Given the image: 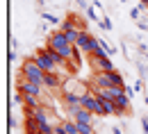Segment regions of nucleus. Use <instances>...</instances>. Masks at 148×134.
Instances as JSON below:
<instances>
[{"instance_id":"obj_1","label":"nucleus","mask_w":148,"mask_h":134,"mask_svg":"<svg viewBox=\"0 0 148 134\" xmlns=\"http://www.w3.org/2000/svg\"><path fill=\"white\" fill-rule=\"evenodd\" d=\"M93 86H100V89H125V82H123V75L114 68V71H96L93 75Z\"/></svg>"},{"instance_id":"obj_2","label":"nucleus","mask_w":148,"mask_h":134,"mask_svg":"<svg viewBox=\"0 0 148 134\" xmlns=\"http://www.w3.org/2000/svg\"><path fill=\"white\" fill-rule=\"evenodd\" d=\"M48 48H53L57 55H62L66 61L73 57V52H75V46L66 39L64 30H62V32H53V34L48 37Z\"/></svg>"},{"instance_id":"obj_3","label":"nucleus","mask_w":148,"mask_h":134,"mask_svg":"<svg viewBox=\"0 0 148 134\" xmlns=\"http://www.w3.org/2000/svg\"><path fill=\"white\" fill-rule=\"evenodd\" d=\"M21 75L27 77V80H32V82L43 84V80H46V71L39 66L34 59H25V61H23V66H21Z\"/></svg>"},{"instance_id":"obj_4","label":"nucleus","mask_w":148,"mask_h":134,"mask_svg":"<svg viewBox=\"0 0 148 134\" xmlns=\"http://www.w3.org/2000/svg\"><path fill=\"white\" fill-rule=\"evenodd\" d=\"M82 107H87L91 114L96 116H105V107H103V100L96 96L93 91H87V93H82Z\"/></svg>"},{"instance_id":"obj_5","label":"nucleus","mask_w":148,"mask_h":134,"mask_svg":"<svg viewBox=\"0 0 148 134\" xmlns=\"http://www.w3.org/2000/svg\"><path fill=\"white\" fill-rule=\"evenodd\" d=\"M84 55H93L96 50H100V43H98V39L91 37L87 30H82V34H80V39H77V43H75Z\"/></svg>"},{"instance_id":"obj_6","label":"nucleus","mask_w":148,"mask_h":134,"mask_svg":"<svg viewBox=\"0 0 148 134\" xmlns=\"http://www.w3.org/2000/svg\"><path fill=\"white\" fill-rule=\"evenodd\" d=\"M32 59L37 61L46 73H57V68H59V66H57V61L53 59V55L48 52V48H46V50H37V55H34Z\"/></svg>"},{"instance_id":"obj_7","label":"nucleus","mask_w":148,"mask_h":134,"mask_svg":"<svg viewBox=\"0 0 148 134\" xmlns=\"http://www.w3.org/2000/svg\"><path fill=\"white\" fill-rule=\"evenodd\" d=\"M18 91L23 93H32V96H41L43 93V84H39V82H32V80H27V77H18Z\"/></svg>"},{"instance_id":"obj_8","label":"nucleus","mask_w":148,"mask_h":134,"mask_svg":"<svg viewBox=\"0 0 148 134\" xmlns=\"http://www.w3.org/2000/svg\"><path fill=\"white\" fill-rule=\"evenodd\" d=\"M93 116H96V114H91L87 107H77L73 114H71V118H73V120H80V123H91Z\"/></svg>"},{"instance_id":"obj_9","label":"nucleus","mask_w":148,"mask_h":134,"mask_svg":"<svg viewBox=\"0 0 148 134\" xmlns=\"http://www.w3.org/2000/svg\"><path fill=\"white\" fill-rule=\"evenodd\" d=\"M43 86H48V89H57V86H59V77H57V73H46Z\"/></svg>"},{"instance_id":"obj_10","label":"nucleus","mask_w":148,"mask_h":134,"mask_svg":"<svg viewBox=\"0 0 148 134\" xmlns=\"http://www.w3.org/2000/svg\"><path fill=\"white\" fill-rule=\"evenodd\" d=\"M41 96H32V93H25V107L27 109H34V107H41V100H39Z\"/></svg>"},{"instance_id":"obj_11","label":"nucleus","mask_w":148,"mask_h":134,"mask_svg":"<svg viewBox=\"0 0 148 134\" xmlns=\"http://www.w3.org/2000/svg\"><path fill=\"white\" fill-rule=\"evenodd\" d=\"M75 123H77V132L80 134H96L91 123H80V120H75Z\"/></svg>"},{"instance_id":"obj_12","label":"nucleus","mask_w":148,"mask_h":134,"mask_svg":"<svg viewBox=\"0 0 148 134\" xmlns=\"http://www.w3.org/2000/svg\"><path fill=\"white\" fill-rule=\"evenodd\" d=\"M87 18L89 20H93V23H98V14H96V7H89V9H87Z\"/></svg>"},{"instance_id":"obj_13","label":"nucleus","mask_w":148,"mask_h":134,"mask_svg":"<svg viewBox=\"0 0 148 134\" xmlns=\"http://www.w3.org/2000/svg\"><path fill=\"white\" fill-rule=\"evenodd\" d=\"M98 25H100L103 30H107V32L112 30V20H110V18H103V20H98Z\"/></svg>"},{"instance_id":"obj_14","label":"nucleus","mask_w":148,"mask_h":134,"mask_svg":"<svg viewBox=\"0 0 148 134\" xmlns=\"http://www.w3.org/2000/svg\"><path fill=\"white\" fill-rule=\"evenodd\" d=\"M137 68H139V75H141V80L148 75V66H144V64H137Z\"/></svg>"},{"instance_id":"obj_15","label":"nucleus","mask_w":148,"mask_h":134,"mask_svg":"<svg viewBox=\"0 0 148 134\" xmlns=\"http://www.w3.org/2000/svg\"><path fill=\"white\" fill-rule=\"evenodd\" d=\"M134 89H137V93H141L144 91V80H137L134 82Z\"/></svg>"},{"instance_id":"obj_16","label":"nucleus","mask_w":148,"mask_h":134,"mask_svg":"<svg viewBox=\"0 0 148 134\" xmlns=\"http://www.w3.org/2000/svg\"><path fill=\"white\" fill-rule=\"evenodd\" d=\"M137 25H139V27H141L144 32H148V23H146V20H141V18H139V20H137Z\"/></svg>"},{"instance_id":"obj_17","label":"nucleus","mask_w":148,"mask_h":134,"mask_svg":"<svg viewBox=\"0 0 148 134\" xmlns=\"http://www.w3.org/2000/svg\"><path fill=\"white\" fill-rule=\"evenodd\" d=\"M141 127H144V132L148 134V116H144V118H141Z\"/></svg>"},{"instance_id":"obj_18","label":"nucleus","mask_w":148,"mask_h":134,"mask_svg":"<svg viewBox=\"0 0 148 134\" xmlns=\"http://www.w3.org/2000/svg\"><path fill=\"white\" fill-rule=\"evenodd\" d=\"M41 16H43L46 20H50V23H57V18L53 16V14H41Z\"/></svg>"},{"instance_id":"obj_19","label":"nucleus","mask_w":148,"mask_h":134,"mask_svg":"<svg viewBox=\"0 0 148 134\" xmlns=\"http://www.w3.org/2000/svg\"><path fill=\"white\" fill-rule=\"evenodd\" d=\"M93 7H96V9H100V12H103V2H100V0H93Z\"/></svg>"},{"instance_id":"obj_20","label":"nucleus","mask_w":148,"mask_h":134,"mask_svg":"<svg viewBox=\"0 0 148 134\" xmlns=\"http://www.w3.org/2000/svg\"><path fill=\"white\" fill-rule=\"evenodd\" d=\"M112 134H123V130H121V127H116V125H114V127H112Z\"/></svg>"},{"instance_id":"obj_21","label":"nucleus","mask_w":148,"mask_h":134,"mask_svg":"<svg viewBox=\"0 0 148 134\" xmlns=\"http://www.w3.org/2000/svg\"><path fill=\"white\" fill-rule=\"evenodd\" d=\"M75 2H77V5H80V7H84V9H89V7H87V2H84V0H75Z\"/></svg>"},{"instance_id":"obj_22","label":"nucleus","mask_w":148,"mask_h":134,"mask_svg":"<svg viewBox=\"0 0 148 134\" xmlns=\"http://www.w3.org/2000/svg\"><path fill=\"white\" fill-rule=\"evenodd\" d=\"M139 2H144V5H146V7H148V0H139Z\"/></svg>"},{"instance_id":"obj_23","label":"nucleus","mask_w":148,"mask_h":134,"mask_svg":"<svg viewBox=\"0 0 148 134\" xmlns=\"http://www.w3.org/2000/svg\"><path fill=\"white\" fill-rule=\"evenodd\" d=\"M144 100H146V105H148V96H146V98H144Z\"/></svg>"},{"instance_id":"obj_24","label":"nucleus","mask_w":148,"mask_h":134,"mask_svg":"<svg viewBox=\"0 0 148 134\" xmlns=\"http://www.w3.org/2000/svg\"><path fill=\"white\" fill-rule=\"evenodd\" d=\"M146 16H148V14H146Z\"/></svg>"}]
</instances>
